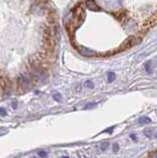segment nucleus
I'll return each instance as SVG.
<instances>
[{"instance_id":"nucleus-9","label":"nucleus","mask_w":157,"mask_h":158,"mask_svg":"<svg viewBox=\"0 0 157 158\" xmlns=\"http://www.w3.org/2000/svg\"><path fill=\"white\" fill-rule=\"evenodd\" d=\"M0 112H1V114H3V115H4V114H5V112L3 111V109H0Z\"/></svg>"},{"instance_id":"nucleus-6","label":"nucleus","mask_w":157,"mask_h":158,"mask_svg":"<svg viewBox=\"0 0 157 158\" xmlns=\"http://www.w3.org/2000/svg\"><path fill=\"white\" fill-rule=\"evenodd\" d=\"M85 84H86V85H89V86H88L89 88H93V86H94V85H93V83H92L91 81H87Z\"/></svg>"},{"instance_id":"nucleus-11","label":"nucleus","mask_w":157,"mask_h":158,"mask_svg":"<svg viewBox=\"0 0 157 158\" xmlns=\"http://www.w3.org/2000/svg\"><path fill=\"white\" fill-rule=\"evenodd\" d=\"M35 158H37V157H35Z\"/></svg>"},{"instance_id":"nucleus-8","label":"nucleus","mask_w":157,"mask_h":158,"mask_svg":"<svg viewBox=\"0 0 157 158\" xmlns=\"http://www.w3.org/2000/svg\"><path fill=\"white\" fill-rule=\"evenodd\" d=\"M118 148H119V146H118L117 143H115V144H114V150L117 151V150H118Z\"/></svg>"},{"instance_id":"nucleus-2","label":"nucleus","mask_w":157,"mask_h":158,"mask_svg":"<svg viewBox=\"0 0 157 158\" xmlns=\"http://www.w3.org/2000/svg\"><path fill=\"white\" fill-rule=\"evenodd\" d=\"M115 78H116V75L114 72H108V81L109 82L114 81Z\"/></svg>"},{"instance_id":"nucleus-4","label":"nucleus","mask_w":157,"mask_h":158,"mask_svg":"<svg viewBox=\"0 0 157 158\" xmlns=\"http://www.w3.org/2000/svg\"><path fill=\"white\" fill-rule=\"evenodd\" d=\"M39 155L42 157H47V152L46 151H40L39 152Z\"/></svg>"},{"instance_id":"nucleus-3","label":"nucleus","mask_w":157,"mask_h":158,"mask_svg":"<svg viewBox=\"0 0 157 158\" xmlns=\"http://www.w3.org/2000/svg\"><path fill=\"white\" fill-rule=\"evenodd\" d=\"M108 146H109V143H108V142L103 143V144L101 145V149H102V150H106Z\"/></svg>"},{"instance_id":"nucleus-1","label":"nucleus","mask_w":157,"mask_h":158,"mask_svg":"<svg viewBox=\"0 0 157 158\" xmlns=\"http://www.w3.org/2000/svg\"><path fill=\"white\" fill-rule=\"evenodd\" d=\"M138 123H140V125H146V123H150L151 120L147 117H140L139 120H138Z\"/></svg>"},{"instance_id":"nucleus-7","label":"nucleus","mask_w":157,"mask_h":158,"mask_svg":"<svg viewBox=\"0 0 157 158\" xmlns=\"http://www.w3.org/2000/svg\"><path fill=\"white\" fill-rule=\"evenodd\" d=\"M150 158H157V152L152 153V154L150 155Z\"/></svg>"},{"instance_id":"nucleus-5","label":"nucleus","mask_w":157,"mask_h":158,"mask_svg":"<svg viewBox=\"0 0 157 158\" xmlns=\"http://www.w3.org/2000/svg\"><path fill=\"white\" fill-rule=\"evenodd\" d=\"M53 97H55L56 100H57L58 102H60V94H56V95H55Z\"/></svg>"},{"instance_id":"nucleus-10","label":"nucleus","mask_w":157,"mask_h":158,"mask_svg":"<svg viewBox=\"0 0 157 158\" xmlns=\"http://www.w3.org/2000/svg\"><path fill=\"white\" fill-rule=\"evenodd\" d=\"M155 136H156V137H157V132H156V135H155Z\"/></svg>"}]
</instances>
